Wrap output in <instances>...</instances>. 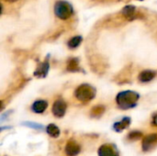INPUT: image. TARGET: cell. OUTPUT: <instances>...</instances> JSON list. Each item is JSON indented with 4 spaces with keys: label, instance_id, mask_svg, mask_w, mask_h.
<instances>
[{
    "label": "cell",
    "instance_id": "cell-1",
    "mask_svg": "<svg viewBox=\"0 0 157 156\" xmlns=\"http://www.w3.org/2000/svg\"><path fill=\"white\" fill-rule=\"evenodd\" d=\"M140 98V95L134 91L127 90L122 91L117 95L116 102L120 108L121 109H129L134 108Z\"/></svg>",
    "mask_w": 157,
    "mask_h": 156
},
{
    "label": "cell",
    "instance_id": "cell-2",
    "mask_svg": "<svg viewBox=\"0 0 157 156\" xmlns=\"http://www.w3.org/2000/svg\"><path fill=\"white\" fill-rule=\"evenodd\" d=\"M75 96L79 101L88 102L96 97V89L88 84H83L75 89Z\"/></svg>",
    "mask_w": 157,
    "mask_h": 156
},
{
    "label": "cell",
    "instance_id": "cell-3",
    "mask_svg": "<svg viewBox=\"0 0 157 156\" xmlns=\"http://www.w3.org/2000/svg\"><path fill=\"white\" fill-rule=\"evenodd\" d=\"M54 13L57 17L61 19H68L74 13L72 5L66 1H58L54 6Z\"/></svg>",
    "mask_w": 157,
    "mask_h": 156
},
{
    "label": "cell",
    "instance_id": "cell-4",
    "mask_svg": "<svg viewBox=\"0 0 157 156\" xmlns=\"http://www.w3.org/2000/svg\"><path fill=\"white\" fill-rule=\"evenodd\" d=\"M157 145V133H153L145 136L143 140V150L144 152H149L153 150Z\"/></svg>",
    "mask_w": 157,
    "mask_h": 156
},
{
    "label": "cell",
    "instance_id": "cell-5",
    "mask_svg": "<svg viewBox=\"0 0 157 156\" xmlns=\"http://www.w3.org/2000/svg\"><path fill=\"white\" fill-rule=\"evenodd\" d=\"M66 108H67L66 103L63 100L59 99V100H56L53 103L52 113L56 118H63L64 116L65 112H66Z\"/></svg>",
    "mask_w": 157,
    "mask_h": 156
},
{
    "label": "cell",
    "instance_id": "cell-6",
    "mask_svg": "<svg viewBox=\"0 0 157 156\" xmlns=\"http://www.w3.org/2000/svg\"><path fill=\"white\" fill-rule=\"evenodd\" d=\"M98 156H119V152L112 144H104L98 149Z\"/></svg>",
    "mask_w": 157,
    "mask_h": 156
},
{
    "label": "cell",
    "instance_id": "cell-7",
    "mask_svg": "<svg viewBox=\"0 0 157 156\" xmlns=\"http://www.w3.org/2000/svg\"><path fill=\"white\" fill-rule=\"evenodd\" d=\"M80 150H81V148H80L79 144L73 140L69 141L66 143L65 148H64V152L68 156H76L80 153Z\"/></svg>",
    "mask_w": 157,
    "mask_h": 156
},
{
    "label": "cell",
    "instance_id": "cell-8",
    "mask_svg": "<svg viewBox=\"0 0 157 156\" xmlns=\"http://www.w3.org/2000/svg\"><path fill=\"white\" fill-rule=\"evenodd\" d=\"M130 124H131V119L126 117V118H123L121 121L116 122L113 125V129L117 132H121L123 130L127 129L130 126Z\"/></svg>",
    "mask_w": 157,
    "mask_h": 156
},
{
    "label": "cell",
    "instance_id": "cell-9",
    "mask_svg": "<svg viewBox=\"0 0 157 156\" xmlns=\"http://www.w3.org/2000/svg\"><path fill=\"white\" fill-rule=\"evenodd\" d=\"M47 108H48V103L45 100H38V101H35L33 103L32 107H31L33 112L39 113V114L43 113L46 110Z\"/></svg>",
    "mask_w": 157,
    "mask_h": 156
},
{
    "label": "cell",
    "instance_id": "cell-10",
    "mask_svg": "<svg viewBox=\"0 0 157 156\" xmlns=\"http://www.w3.org/2000/svg\"><path fill=\"white\" fill-rule=\"evenodd\" d=\"M155 76V73L150 70H145L144 72H142L139 75V80L142 83H148L150 81H152Z\"/></svg>",
    "mask_w": 157,
    "mask_h": 156
},
{
    "label": "cell",
    "instance_id": "cell-11",
    "mask_svg": "<svg viewBox=\"0 0 157 156\" xmlns=\"http://www.w3.org/2000/svg\"><path fill=\"white\" fill-rule=\"evenodd\" d=\"M49 71V63L47 62L41 63L36 70L35 72V75L36 76H39V77H44L46 76L47 73Z\"/></svg>",
    "mask_w": 157,
    "mask_h": 156
},
{
    "label": "cell",
    "instance_id": "cell-12",
    "mask_svg": "<svg viewBox=\"0 0 157 156\" xmlns=\"http://www.w3.org/2000/svg\"><path fill=\"white\" fill-rule=\"evenodd\" d=\"M46 131H47V133H48L51 137H52V138H57V137H59V135H60V130H59V128H58L56 125H54V124H49V125L47 126V128H46Z\"/></svg>",
    "mask_w": 157,
    "mask_h": 156
},
{
    "label": "cell",
    "instance_id": "cell-13",
    "mask_svg": "<svg viewBox=\"0 0 157 156\" xmlns=\"http://www.w3.org/2000/svg\"><path fill=\"white\" fill-rule=\"evenodd\" d=\"M135 6H127L123 8L122 14L128 18V19H132L133 17L135 16Z\"/></svg>",
    "mask_w": 157,
    "mask_h": 156
},
{
    "label": "cell",
    "instance_id": "cell-14",
    "mask_svg": "<svg viewBox=\"0 0 157 156\" xmlns=\"http://www.w3.org/2000/svg\"><path fill=\"white\" fill-rule=\"evenodd\" d=\"M82 42V37L80 36H75L73 37L69 41H68V47L71 49H75L76 47H78L80 45V43Z\"/></svg>",
    "mask_w": 157,
    "mask_h": 156
},
{
    "label": "cell",
    "instance_id": "cell-15",
    "mask_svg": "<svg viewBox=\"0 0 157 156\" xmlns=\"http://www.w3.org/2000/svg\"><path fill=\"white\" fill-rule=\"evenodd\" d=\"M104 112H105V107L97 106V107H94L91 109V116L94 117V118H98V117H100Z\"/></svg>",
    "mask_w": 157,
    "mask_h": 156
},
{
    "label": "cell",
    "instance_id": "cell-16",
    "mask_svg": "<svg viewBox=\"0 0 157 156\" xmlns=\"http://www.w3.org/2000/svg\"><path fill=\"white\" fill-rule=\"evenodd\" d=\"M67 70L70 71V72H76V71H79L78 61H77L76 59H71V60L68 62Z\"/></svg>",
    "mask_w": 157,
    "mask_h": 156
},
{
    "label": "cell",
    "instance_id": "cell-17",
    "mask_svg": "<svg viewBox=\"0 0 157 156\" xmlns=\"http://www.w3.org/2000/svg\"><path fill=\"white\" fill-rule=\"evenodd\" d=\"M142 137H143V133L140 132V131H132L128 135V139L131 140V141H137V140H140Z\"/></svg>",
    "mask_w": 157,
    "mask_h": 156
},
{
    "label": "cell",
    "instance_id": "cell-18",
    "mask_svg": "<svg viewBox=\"0 0 157 156\" xmlns=\"http://www.w3.org/2000/svg\"><path fill=\"white\" fill-rule=\"evenodd\" d=\"M23 125H25L27 127H29V128H32V129H35V130H41V129H43L42 125L38 124V123H34V122H24Z\"/></svg>",
    "mask_w": 157,
    "mask_h": 156
},
{
    "label": "cell",
    "instance_id": "cell-19",
    "mask_svg": "<svg viewBox=\"0 0 157 156\" xmlns=\"http://www.w3.org/2000/svg\"><path fill=\"white\" fill-rule=\"evenodd\" d=\"M153 124L157 127V114L156 115H155L154 118H153Z\"/></svg>",
    "mask_w": 157,
    "mask_h": 156
},
{
    "label": "cell",
    "instance_id": "cell-20",
    "mask_svg": "<svg viewBox=\"0 0 157 156\" xmlns=\"http://www.w3.org/2000/svg\"><path fill=\"white\" fill-rule=\"evenodd\" d=\"M6 1H7V2H15V1H17V0H6Z\"/></svg>",
    "mask_w": 157,
    "mask_h": 156
},
{
    "label": "cell",
    "instance_id": "cell-21",
    "mask_svg": "<svg viewBox=\"0 0 157 156\" xmlns=\"http://www.w3.org/2000/svg\"><path fill=\"white\" fill-rule=\"evenodd\" d=\"M140 1H143V0H140Z\"/></svg>",
    "mask_w": 157,
    "mask_h": 156
}]
</instances>
